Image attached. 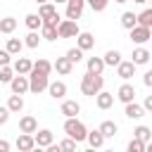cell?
<instances>
[{
  "mask_svg": "<svg viewBox=\"0 0 152 152\" xmlns=\"http://www.w3.org/2000/svg\"><path fill=\"white\" fill-rule=\"evenodd\" d=\"M102 88H104V76L102 74H90V71L83 74V78H81V93L83 95L95 97Z\"/></svg>",
  "mask_w": 152,
  "mask_h": 152,
  "instance_id": "6da1fadb",
  "label": "cell"
},
{
  "mask_svg": "<svg viewBox=\"0 0 152 152\" xmlns=\"http://www.w3.org/2000/svg\"><path fill=\"white\" fill-rule=\"evenodd\" d=\"M64 133H66L69 138H74L76 142H83V140L88 138V128H86V124L78 121L76 116H66V121H64Z\"/></svg>",
  "mask_w": 152,
  "mask_h": 152,
  "instance_id": "7a4b0ae2",
  "label": "cell"
},
{
  "mask_svg": "<svg viewBox=\"0 0 152 152\" xmlns=\"http://www.w3.org/2000/svg\"><path fill=\"white\" fill-rule=\"evenodd\" d=\"M48 76H50V74H45V71L31 69V74H28V86H31V93L40 95L43 90H48V86H50V78H48Z\"/></svg>",
  "mask_w": 152,
  "mask_h": 152,
  "instance_id": "3957f363",
  "label": "cell"
},
{
  "mask_svg": "<svg viewBox=\"0 0 152 152\" xmlns=\"http://www.w3.org/2000/svg\"><path fill=\"white\" fill-rule=\"evenodd\" d=\"M57 31H59V38H76V36L81 33L76 19H62L59 26H57Z\"/></svg>",
  "mask_w": 152,
  "mask_h": 152,
  "instance_id": "277c9868",
  "label": "cell"
},
{
  "mask_svg": "<svg viewBox=\"0 0 152 152\" xmlns=\"http://www.w3.org/2000/svg\"><path fill=\"white\" fill-rule=\"evenodd\" d=\"M150 38H152V28H147L142 24H135L131 28V40L135 45H145V43H150Z\"/></svg>",
  "mask_w": 152,
  "mask_h": 152,
  "instance_id": "5b68a950",
  "label": "cell"
},
{
  "mask_svg": "<svg viewBox=\"0 0 152 152\" xmlns=\"http://www.w3.org/2000/svg\"><path fill=\"white\" fill-rule=\"evenodd\" d=\"M10 88H12V93H17V95L28 93V90H31V86H28V74H17V76L10 81Z\"/></svg>",
  "mask_w": 152,
  "mask_h": 152,
  "instance_id": "8992f818",
  "label": "cell"
},
{
  "mask_svg": "<svg viewBox=\"0 0 152 152\" xmlns=\"http://www.w3.org/2000/svg\"><path fill=\"white\" fill-rule=\"evenodd\" d=\"M83 7H86V0H66V19H81L83 14Z\"/></svg>",
  "mask_w": 152,
  "mask_h": 152,
  "instance_id": "52a82bcc",
  "label": "cell"
},
{
  "mask_svg": "<svg viewBox=\"0 0 152 152\" xmlns=\"http://www.w3.org/2000/svg\"><path fill=\"white\" fill-rule=\"evenodd\" d=\"M135 62L133 59H128V62H119V66H116V74H119V78H124V81H128V78H133L135 76Z\"/></svg>",
  "mask_w": 152,
  "mask_h": 152,
  "instance_id": "ba28073f",
  "label": "cell"
},
{
  "mask_svg": "<svg viewBox=\"0 0 152 152\" xmlns=\"http://www.w3.org/2000/svg\"><path fill=\"white\" fill-rule=\"evenodd\" d=\"M33 138H36V147H50V145L55 142V135H52V131H48V128L36 131Z\"/></svg>",
  "mask_w": 152,
  "mask_h": 152,
  "instance_id": "9c48e42d",
  "label": "cell"
},
{
  "mask_svg": "<svg viewBox=\"0 0 152 152\" xmlns=\"http://www.w3.org/2000/svg\"><path fill=\"white\" fill-rule=\"evenodd\" d=\"M76 45H78L83 52H88V50H93V48H95V36H93V33H88V31H81V33L76 36Z\"/></svg>",
  "mask_w": 152,
  "mask_h": 152,
  "instance_id": "30bf717a",
  "label": "cell"
},
{
  "mask_svg": "<svg viewBox=\"0 0 152 152\" xmlns=\"http://www.w3.org/2000/svg\"><path fill=\"white\" fill-rule=\"evenodd\" d=\"M48 95L55 97V100H64V95H66V83H64V81H50Z\"/></svg>",
  "mask_w": 152,
  "mask_h": 152,
  "instance_id": "8fae6325",
  "label": "cell"
},
{
  "mask_svg": "<svg viewBox=\"0 0 152 152\" xmlns=\"http://www.w3.org/2000/svg\"><path fill=\"white\" fill-rule=\"evenodd\" d=\"M116 97H119L124 104H128V102H133V100H135V88H133L131 83H121V86H119V90H116Z\"/></svg>",
  "mask_w": 152,
  "mask_h": 152,
  "instance_id": "7c38bea8",
  "label": "cell"
},
{
  "mask_svg": "<svg viewBox=\"0 0 152 152\" xmlns=\"http://www.w3.org/2000/svg\"><path fill=\"white\" fill-rule=\"evenodd\" d=\"M52 66H55V71L62 74V76H69V74L74 71V62H71L66 55H64V57H57V62H55Z\"/></svg>",
  "mask_w": 152,
  "mask_h": 152,
  "instance_id": "4fadbf2b",
  "label": "cell"
},
{
  "mask_svg": "<svg viewBox=\"0 0 152 152\" xmlns=\"http://www.w3.org/2000/svg\"><path fill=\"white\" fill-rule=\"evenodd\" d=\"M19 131H21V133H36V131H38V119L31 116V114L21 116V119H19Z\"/></svg>",
  "mask_w": 152,
  "mask_h": 152,
  "instance_id": "5bb4252c",
  "label": "cell"
},
{
  "mask_svg": "<svg viewBox=\"0 0 152 152\" xmlns=\"http://www.w3.org/2000/svg\"><path fill=\"white\" fill-rule=\"evenodd\" d=\"M36 147V138H33V133H21L19 138H17V150H21V152H31Z\"/></svg>",
  "mask_w": 152,
  "mask_h": 152,
  "instance_id": "9a60e30c",
  "label": "cell"
},
{
  "mask_svg": "<svg viewBox=\"0 0 152 152\" xmlns=\"http://www.w3.org/2000/svg\"><path fill=\"white\" fill-rule=\"evenodd\" d=\"M95 104H97V109H109V107L114 104V93L100 90V93L95 95Z\"/></svg>",
  "mask_w": 152,
  "mask_h": 152,
  "instance_id": "2e32d148",
  "label": "cell"
},
{
  "mask_svg": "<svg viewBox=\"0 0 152 152\" xmlns=\"http://www.w3.org/2000/svg\"><path fill=\"white\" fill-rule=\"evenodd\" d=\"M131 57H133V62H135V64L140 66V64H147V62H150V57H152V52H150L147 48H142V45H138V48L133 50V55H131Z\"/></svg>",
  "mask_w": 152,
  "mask_h": 152,
  "instance_id": "e0dca14e",
  "label": "cell"
},
{
  "mask_svg": "<svg viewBox=\"0 0 152 152\" xmlns=\"http://www.w3.org/2000/svg\"><path fill=\"white\" fill-rule=\"evenodd\" d=\"M86 66H88L90 74H102L107 64H104V57H88L86 59Z\"/></svg>",
  "mask_w": 152,
  "mask_h": 152,
  "instance_id": "ac0fdd59",
  "label": "cell"
},
{
  "mask_svg": "<svg viewBox=\"0 0 152 152\" xmlns=\"http://www.w3.org/2000/svg\"><path fill=\"white\" fill-rule=\"evenodd\" d=\"M78 112H81V104L76 100H64L59 107V114H64V116H76Z\"/></svg>",
  "mask_w": 152,
  "mask_h": 152,
  "instance_id": "d6986e66",
  "label": "cell"
},
{
  "mask_svg": "<svg viewBox=\"0 0 152 152\" xmlns=\"http://www.w3.org/2000/svg\"><path fill=\"white\" fill-rule=\"evenodd\" d=\"M124 114H126L128 119H142V116H145V107H142V104H135V100H133V102L126 104Z\"/></svg>",
  "mask_w": 152,
  "mask_h": 152,
  "instance_id": "ffe728a7",
  "label": "cell"
},
{
  "mask_svg": "<svg viewBox=\"0 0 152 152\" xmlns=\"http://www.w3.org/2000/svg\"><path fill=\"white\" fill-rule=\"evenodd\" d=\"M86 140H88V145H90L93 150H97V147H102V145H104V140H107V138H104V135H102V131L97 128V131H88V138H86Z\"/></svg>",
  "mask_w": 152,
  "mask_h": 152,
  "instance_id": "44dd1931",
  "label": "cell"
},
{
  "mask_svg": "<svg viewBox=\"0 0 152 152\" xmlns=\"http://www.w3.org/2000/svg\"><path fill=\"white\" fill-rule=\"evenodd\" d=\"M14 71L17 74H31V69H33V62L28 59V57H19V59H14Z\"/></svg>",
  "mask_w": 152,
  "mask_h": 152,
  "instance_id": "7402d4cb",
  "label": "cell"
},
{
  "mask_svg": "<svg viewBox=\"0 0 152 152\" xmlns=\"http://www.w3.org/2000/svg\"><path fill=\"white\" fill-rule=\"evenodd\" d=\"M24 24L28 26V31H38V28L43 26V17H40V14H36V12H31V14H26V17H24Z\"/></svg>",
  "mask_w": 152,
  "mask_h": 152,
  "instance_id": "603a6c76",
  "label": "cell"
},
{
  "mask_svg": "<svg viewBox=\"0 0 152 152\" xmlns=\"http://www.w3.org/2000/svg\"><path fill=\"white\" fill-rule=\"evenodd\" d=\"M17 19L14 17H2L0 19V33H5V36H10V33H14V28H17Z\"/></svg>",
  "mask_w": 152,
  "mask_h": 152,
  "instance_id": "cb8c5ba5",
  "label": "cell"
},
{
  "mask_svg": "<svg viewBox=\"0 0 152 152\" xmlns=\"http://www.w3.org/2000/svg\"><path fill=\"white\" fill-rule=\"evenodd\" d=\"M100 131H102V135H104V138H114V135L119 133V126H116V121L107 119V121H102V124H100Z\"/></svg>",
  "mask_w": 152,
  "mask_h": 152,
  "instance_id": "d4e9b609",
  "label": "cell"
},
{
  "mask_svg": "<svg viewBox=\"0 0 152 152\" xmlns=\"http://www.w3.org/2000/svg\"><path fill=\"white\" fill-rule=\"evenodd\" d=\"M40 36H43V40L55 43V40L59 38V31H57V26H48V24H43V26H40Z\"/></svg>",
  "mask_w": 152,
  "mask_h": 152,
  "instance_id": "484cf974",
  "label": "cell"
},
{
  "mask_svg": "<svg viewBox=\"0 0 152 152\" xmlns=\"http://www.w3.org/2000/svg\"><path fill=\"white\" fill-rule=\"evenodd\" d=\"M7 107H10V112H21L24 109V97L17 95V93H12L10 100H7Z\"/></svg>",
  "mask_w": 152,
  "mask_h": 152,
  "instance_id": "4316f807",
  "label": "cell"
},
{
  "mask_svg": "<svg viewBox=\"0 0 152 152\" xmlns=\"http://www.w3.org/2000/svg\"><path fill=\"white\" fill-rule=\"evenodd\" d=\"M135 24H138V14H135V12H124V14H121V26H124V28L131 31Z\"/></svg>",
  "mask_w": 152,
  "mask_h": 152,
  "instance_id": "83f0119b",
  "label": "cell"
},
{
  "mask_svg": "<svg viewBox=\"0 0 152 152\" xmlns=\"http://www.w3.org/2000/svg\"><path fill=\"white\" fill-rule=\"evenodd\" d=\"M119 62H121V52L119 50H107L104 52V64L107 66H119Z\"/></svg>",
  "mask_w": 152,
  "mask_h": 152,
  "instance_id": "f1b7e54d",
  "label": "cell"
},
{
  "mask_svg": "<svg viewBox=\"0 0 152 152\" xmlns=\"http://www.w3.org/2000/svg\"><path fill=\"white\" fill-rule=\"evenodd\" d=\"M133 138H138V140H142V142H150V140H152V131H150L147 126L140 124V126L133 131Z\"/></svg>",
  "mask_w": 152,
  "mask_h": 152,
  "instance_id": "f546056e",
  "label": "cell"
},
{
  "mask_svg": "<svg viewBox=\"0 0 152 152\" xmlns=\"http://www.w3.org/2000/svg\"><path fill=\"white\" fill-rule=\"evenodd\" d=\"M40 38H43V36H38V31H28V33H26V38H24V45L33 50V48H38V45H40Z\"/></svg>",
  "mask_w": 152,
  "mask_h": 152,
  "instance_id": "4dcf8cb0",
  "label": "cell"
},
{
  "mask_svg": "<svg viewBox=\"0 0 152 152\" xmlns=\"http://www.w3.org/2000/svg\"><path fill=\"white\" fill-rule=\"evenodd\" d=\"M7 52H12V55H19L21 52V48H24V40H19V38H7Z\"/></svg>",
  "mask_w": 152,
  "mask_h": 152,
  "instance_id": "1f68e13d",
  "label": "cell"
},
{
  "mask_svg": "<svg viewBox=\"0 0 152 152\" xmlns=\"http://www.w3.org/2000/svg\"><path fill=\"white\" fill-rule=\"evenodd\" d=\"M14 74H17L14 66H10V64L7 66H0V83H10L14 78Z\"/></svg>",
  "mask_w": 152,
  "mask_h": 152,
  "instance_id": "d6a6232c",
  "label": "cell"
},
{
  "mask_svg": "<svg viewBox=\"0 0 152 152\" xmlns=\"http://www.w3.org/2000/svg\"><path fill=\"white\" fill-rule=\"evenodd\" d=\"M138 24H142V26L152 28V7H147V10H142V12L138 14Z\"/></svg>",
  "mask_w": 152,
  "mask_h": 152,
  "instance_id": "836d02e7",
  "label": "cell"
},
{
  "mask_svg": "<svg viewBox=\"0 0 152 152\" xmlns=\"http://www.w3.org/2000/svg\"><path fill=\"white\" fill-rule=\"evenodd\" d=\"M66 57H69L74 64H78V62L83 59V50H81L78 45H76V48H69V50H66Z\"/></svg>",
  "mask_w": 152,
  "mask_h": 152,
  "instance_id": "e575fe53",
  "label": "cell"
},
{
  "mask_svg": "<svg viewBox=\"0 0 152 152\" xmlns=\"http://www.w3.org/2000/svg\"><path fill=\"white\" fill-rule=\"evenodd\" d=\"M33 69H38V71H45V74H50V71H52L55 66H52V62H48V59H43V57H40V59H36V62H33Z\"/></svg>",
  "mask_w": 152,
  "mask_h": 152,
  "instance_id": "d590c367",
  "label": "cell"
},
{
  "mask_svg": "<svg viewBox=\"0 0 152 152\" xmlns=\"http://www.w3.org/2000/svg\"><path fill=\"white\" fill-rule=\"evenodd\" d=\"M86 2L93 7V12H104L107 5H109V0H86Z\"/></svg>",
  "mask_w": 152,
  "mask_h": 152,
  "instance_id": "8d00e7d4",
  "label": "cell"
},
{
  "mask_svg": "<svg viewBox=\"0 0 152 152\" xmlns=\"http://www.w3.org/2000/svg\"><path fill=\"white\" fill-rule=\"evenodd\" d=\"M59 150H64V152H71V150H76V140L66 135V138H64V140L59 142Z\"/></svg>",
  "mask_w": 152,
  "mask_h": 152,
  "instance_id": "74e56055",
  "label": "cell"
},
{
  "mask_svg": "<svg viewBox=\"0 0 152 152\" xmlns=\"http://www.w3.org/2000/svg\"><path fill=\"white\" fill-rule=\"evenodd\" d=\"M128 152H145V142L138 140V138H133V140L128 142Z\"/></svg>",
  "mask_w": 152,
  "mask_h": 152,
  "instance_id": "f35d334b",
  "label": "cell"
},
{
  "mask_svg": "<svg viewBox=\"0 0 152 152\" xmlns=\"http://www.w3.org/2000/svg\"><path fill=\"white\" fill-rule=\"evenodd\" d=\"M10 62H12V52H7V48L0 50V66H7Z\"/></svg>",
  "mask_w": 152,
  "mask_h": 152,
  "instance_id": "ab89813d",
  "label": "cell"
},
{
  "mask_svg": "<svg viewBox=\"0 0 152 152\" xmlns=\"http://www.w3.org/2000/svg\"><path fill=\"white\" fill-rule=\"evenodd\" d=\"M10 114H12V112H10V107H7V104H5V107H0V126L10 121Z\"/></svg>",
  "mask_w": 152,
  "mask_h": 152,
  "instance_id": "60d3db41",
  "label": "cell"
},
{
  "mask_svg": "<svg viewBox=\"0 0 152 152\" xmlns=\"http://www.w3.org/2000/svg\"><path fill=\"white\" fill-rule=\"evenodd\" d=\"M142 83H145V86H147V88H152V69H150V71H145V74H142Z\"/></svg>",
  "mask_w": 152,
  "mask_h": 152,
  "instance_id": "b9f144b4",
  "label": "cell"
},
{
  "mask_svg": "<svg viewBox=\"0 0 152 152\" xmlns=\"http://www.w3.org/2000/svg\"><path fill=\"white\" fill-rule=\"evenodd\" d=\"M142 107H145V112H152V95H147V97H145Z\"/></svg>",
  "mask_w": 152,
  "mask_h": 152,
  "instance_id": "7bdbcfd3",
  "label": "cell"
},
{
  "mask_svg": "<svg viewBox=\"0 0 152 152\" xmlns=\"http://www.w3.org/2000/svg\"><path fill=\"white\" fill-rule=\"evenodd\" d=\"M10 147H12V145H10V142H7V140H0V152H7V150H10Z\"/></svg>",
  "mask_w": 152,
  "mask_h": 152,
  "instance_id": "ee69618b",
  "label": "cell"
},
{
  "mask_svg": "<svg viewBox=\"0 0 152 152\" xmlns=\"http://www.w3.org/2000/svg\"><path fill=\"white\" fill-rule=\"evenodd\" d=\"M145 150H147V152H152V140H150V142H145Z\"/></svg>",
  "mask_w": 152,
  "mask_h": 152,
  "instance_id": "f6af8a7d",
  "label": "cell"
},
{
  "mask_svg": "<svg viewBox=\"0 0 152 152\" xmlns=\"http://www.w3.org/2000/svg\"><path fill=\"white\" fill-rule=\"evenodd\" d=\"M133 2H138V5H145V2H147V0H133Z\"/></svg>",
  "mask_w": 152,
  "mask_h": 152,
  "instance_id": "bcb514c9",
  "label": "cell"
},
{
  "mask_svg": "<svg viewBox=\"0 0 152 152\" xmlns=\"http://www.w3.org/2000/svg\"><path fill=\"white\" fill-rule=\"evenodd\" d=\"M114 2H128V0H114Z\"/></svg>",
  "mask_w": 152,
  "mask_h": 152,
  "instance_id": "7dc6e473",
  "label": "cell"
},
{
  "mask_svg": "<svg viewBox=\"0 0 152 152\" xmlns=\"http://www.w3.org/2000/svg\"><path fill=\"white\" fill-rule=\"evenodd\" d=\"M52 2H66V0H52Z\"/></svg>",
  "mask_w": 152,
  "mask_h": 152,
  "instance_id": "c3c4849f",
  "label": "cell"
},
{
  "mask_svg": "<svg viewBox=\"0 0 152 152\" xmlns=\"http://www.w3.org/2000/svg\"><path fill=\"white\" fill-rule=\"evenodd\" d=\"M36 2H38V5H40V2H48V0H36Z\"/></svg>",
  "mask_w": 152,
  "mask_h": 152,
  "instance_id": "681fc988",
  "label": "cell"
},
{
  "mask_svg": "<svg viewBox=\"0 0 152 152\" xmlns=\"http://www.w3.org/2000/svg\"><path fill=\"white\" fill-rule=\"evenodd\" d=\"M150 43H152V38H150Z\"/></svg>",
  "mask_w": 152,
  "mask_h": 152,
  "instance_id": "f907efd6",
  "label": "cell"
},
{
  "mask_svg": "<svg viewBox=\"0 0 152 152\" xmlns=\"http://www.w3.org/2000/svg\"><path fill=\"white\" fill-rule=\"evenodd\" d=\"M150 2H152V0H150Z\"/></svg>",
  "mask_w": 152,
  "mask_h": 152,
  "instance_id": "816d5d0a",
  "label": "cell"
}]
</instances>
